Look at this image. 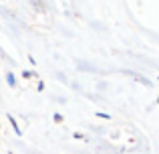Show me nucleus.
<instances>
[{
    "label": "nucleus",
    "mask_w": 159,
    "mask_h": 154,
    "mask_svg": "<svg viewBox=\"0 0 159 154\" xmlns=\"http://www.w3.org/2000/svg\"><path fill=\"white\" fill-rule=\"evenodd\" d=\"M6 81H8V85H16V81H14V75H12L10 71L6 73Z\"/></svg>",
    "instance_id": "1"
}]
</instances>
